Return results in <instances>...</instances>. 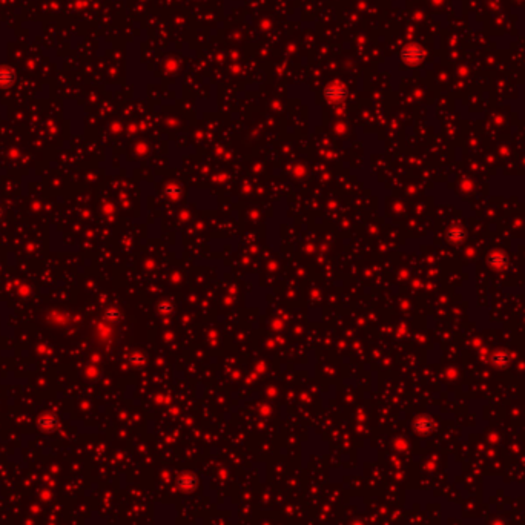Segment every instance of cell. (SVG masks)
<instances>
[{
  "label": "cell",
  "instance_id": "6da1fadb",
  "mask_svg": "<svg viewBox=\"0 0 525 525\" xmlns=\"http://www.w3.org/2000/svg\"><path fill=\"white\" fill-rule=\"evenodd\" d=\"M13 83V71H0V86H8Z\"/></svg>",
  "mask_w": 525,
  "mask_h": 525
}]
</instances>
